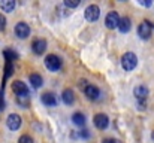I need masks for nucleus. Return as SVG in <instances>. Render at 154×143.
Returning <instances> with one entry per match:
<instances>
[{"label":"nucleus","mask_w":154,"mask_h":143,"mask_svg":"<svg viewBox=\"0 0 154 143\" xmlns=\"http://www.w3.org/2000/svg\"><path fill=\"white\" fill-rule=\"evenodd\" d=\"M0 7L3 12H12L15 9V1L14 0H3L0 3Z\"/></svg>","instance_id":"nucleus-18"},{"label":"nucleus","mask_w":154,"mask_h":143,"mask_svg":"<svg viewBox=\"0 0 154 143\" xmlns=\"http://www.w3.org/2000/svg\"><path fill=\"white\" fill-rule=\"evenodd\" d=\"M41 101L45 104V106H55L57 104V97L52 94V93H44L41 95Z\"/></svg>","instance_id":"nucleus-13"},{"label":"nucleus","mask_w":154,"mask_h":143,"mask_svg":"<svg viewBox=\"0 0 154 143\" xmlns=\"http://www.w3.org/2000/svg\"><path fill=\"white\" fill-rule=\"evenodd\" d=\"M12 91L17 94V97L29 94V88H27V85H26L23 81H15V82H12Z\"/></svg>","instance_id":"nucleus-9"},{"label":"nucleus","mask_w":154,"mask_h":143,"mask_svg":"<svg viewBox=\"0 0 154 143\" xmlns=\"http://www.w3.org/2000/svg\"><path fill=\"white\" fill-rule=\"evenodd\" d=\"M84 15H85V19H87V21H90V22L97 21V19H99V16H100V9H99V6H97V4H90V6H87V9H85Z\"/></svg>","instance_id":"nucleus-3"},{"label":"nucleus","mask_w":154,"mask_h":143,"mask_svg":"<svg viewBox=\"0 0 154 143\" xmlns=\"http://www.w3.org/2000/svg\"><path fill=\"white\" fill-rule=\"evenodd\" d=\"M15 34H17V37H20V39H27L29 34H30V27H29V24H27V22H18V24L15 25Z\"/></svg>","instance_id":"nucleus-6"},{"label":"nucleus","mask_w":154,"mask_h":143,"mask_svg":"<svg viewBox=\"0 0 154 143\" xmlns=\"http://www.w3.org/2000/svg\"><path fill=\"white\" fill-rule=\"evenodd\" d=\"M6 125H8V128L12 130V131L18 130V128L21 127V116L17 115V113H11V115L8 116V119H6Z\"/></svg>","instance_id":"nucleus-7"},{"label":"nucleus","mask_w":154,"mask_h":143,"mask_svg":"<svg viewBox=\"0 0 154 143\" xmlns=\"http://www.w3.org/2000/svg\"><path fill=\"white\" fill-rule=\"evenodd\" d=\"M93 122H94V125H96L99 130H105V128H108V125H109V119H108V116H106L105 113L94 115Z\"/></svg>","instance_id":"nucleus-8"},{"label":"nucleus","mask_w":154,"mask_h":143,"mask_svg":"<svg viewBox=\"0 0 154 143\" xmlns=\"http://www.w3.org/2000/svg\"><path fill=\"white\" fill-rule=\"evenodd\" d=\"M84 94L87 95V98H88V100H97V98L100 97V91H99V88H97V87H94V85L88 84V85L85 87V90H84Z\"/></svg>","instance_id":"nucleus-11"},{"label":"nucleus","mask_w":154,"mask_h":143,"mask_svg":"<svg viewBox=\"0 0 154 143\" xmlns=\"http://www.w3.org/2000/svg\"><path fill=\"white\" fill-rule=\"evenodd\" d=\"M139 4H142V6H147V7H150V6L153 4V1H145V0H139Z\"/></svg>","instance_id":"nucleus-26"},{"label":"nucleus","mask_w":154,"mask_h":143,"mask_svg":"<svg viewBox=\"0 0 154 143\" xmlns=\"http://www.w3.org/2000/svg\"><path fill=\"white\" fill-rule=\"evenodd\" d=\"M136 64H138V57L133 54V52H126L123 57H121V66H123V69L124 70H127V72H130V70H133L135 67H136Z\"/></svg>","instance_id":"nucleus-1"},{"label":"nucleus","mask_w":154,"mask_h":143,"mask_svg":"<svg viewBox=\"0 0 154 143\" xmlns=\"http://www.w3.org/2000/svg\"><path fill=\"white\" fill-rule=\"evenodd\" d=\"M79 137H82V139H88V137H90L88 130H85V128H84V130H81V131H79Z\"/></svg>","instance_id":"nucleus-24"},{"label":"nucleus","mask_w":154,"mask_h":143,"mask_svg":"<svg viewBox=\"0 0 154 143\" xmlns=\"http://www.w3.org/2000/svg\"><path fill=\"white\" fill-rule=\"evenodd\" d=\"M151 31H153V27L148 21H142L139 25H138V36L144 40H148L150 36H151Z\"/></svg>","instance_id":"nucleus-4"},{"label":"nucleus","mask_w":154,"mask_h":143,"mask_svg":"<svg viewBox=\"0 0 154 143\" xmlns=\"http://www.w3.org/2000/svg\"><path fill=\"white\" fill-rule=\"evenodd\" d=\"M130 27H132V21H130L129 16H123V18H120L118 30H120L121 33H127V31L130 30Z\"/></svg>","instance_id":"nucleus-14"},{"label":"nucleus","mask_w":154,"mask_h":143,"mask_svg":"<svg viewBox=\"0 0 154 143\" xmlns=\"http://www.w3.org/2000/svg\"><path fill=\"white\" fill-rule=\"evenodd\" d=\"M45 66H47V69L50 72H57V70L61 69V60L57 55L50 54V55L45 57Z\"/></svg>","instance_id":"nucleus-2"},{"label":"nucleus","mask_w":154,"mask_h":143,"mask_svg":"<svg viewBox=\"0 0 154 143\" xmlns=\"http://www.w3.org/2000/svg\"><path fill=\"white\" fill-rule=\"evenodd\" d=\"M3 55L6 57V61H15L17 58H18V54L15 52V51H12V49H5V52H3Z\"/></svg>","instance_id":"nucleus-19"},{"label":"nucleus","mask_w":154,"mask_h":143,"mask_svg":"<svg viewBox=\"0 0 154 143\" xmlns=\"http://www.w3.org/2000/svg\"><path fill=\"white\" fill-rule=\"evenodd\" d=\"M133 94L135 97L139 100V101H145L147 97H148V88L145 85H138L135 90H133Z\"/></svg>","instance_id":"nucleus-12"},{"label":"nucleus","mask_w":154,"mask_h":143,"mask_svg":"<svg viewBox=\"0 0 154 143\" xmlns=\"http://www.w3.org/2000/svg\"><path fill=\"white\" fill-rule=\"evenodd\" d=\"M32 49H33V52H35L36 55H42V54L45 52V49H47V40H44V39H36V40H33Z\"/></svg>","instance_id":"nucleus-10"},{"label":"nucleus","mask_w":154,"mask_h":143,"mask_svg":"<svg viewBox=\"0 0 154 143\" xmlns=\"http://www.w3.org/2000/svg\"><path fill=\"white\" fill-rule=\"evenodd\" d=\"M12 73H14V66H12L11 61H6V67H5V79L9 78V76H12Z\"/></svg>","instance_id":"nucleus-20"},{"label":"nucleus","mask_w":154,"mask_h":143,"mask_svg":"<svg viewBox=\"0 0 154 143\" xmlns=\"http://www.w3.org/2000/svg\"><path fill=\"white\" fill-rule=\"evenodd\" d=\"M29 81H30V84H32V87H33V88H41V87H42V84H44L42 76H41V75H38V73H32V75L29 76Z\"/></svg>","instance_id":"nucleus-15"},{"label":"nucleus","mask_w":154,"mask_h":143,"mask_svg":"<svg viewBox=\"0 0 154 143\" xmlns=\"http://www.w3.org/2000/svg\"><path fill=\"white\" fill-rule=\"evenodd\" d=\"M61 98H63V103H64V104H73L75 94H73L72 90H64L63 94H61Z\"/></svg>","instance_id":"nucleus-16"},{"label":"nucleus","mask_w":154,"mask_h":143,"mask_svg":"<svg viewBox=\"0 0 154 143\" xmlns=\"http://www.w3.org/2000/svg\"><path fill=\"white\" fill-rule=\"evenodd\" d=\"M6 28V18L0 13V31H3Z\"/></svg>","instance_id":"nucleus-23"},{"label":"nucleus","mask_w":154,"mask_h":143,"mask_svg":"<svg viewBox=\"0 0 154 143\" xmlns=\"http://www.w3.org/2000/svg\"><path fill=\"white\" fill-rule=\"evenodd\" d=\"M64 4H66L67 7H76V6L79 4V0H66Z\"/></svg>","instance_id":"nucleus-22"},{"label":"nucleus","mask_w":154,"mask_h":143,"mask_svg":"<svg viewBox=\"0 0 154 143\" xmlns=\"http://www.w3.org/2000/svg\"><path fill=\"white\" fill-rule=\"evenodd\" d=\"M102 143H121V142L117 140V139H111V137H108V139H103Z\"/></svg>","instance_id":"nucleus-25"},{"label":"nucleus","mask_w":154,"mask_h":143,"mask_svg":"<svg viewBox=\"0 0 154 143\" xmlns=\"http://www.w3.org/2000/svg\"><path fill=\"white\" fill-rule=\"evenodd\" d=\"M118 22H120V15H118V12H115V10H111V12L106 15V18H105V24H106V27H108L109 30L117 28V27H118Z\"/></svg>","instance_id":"nucleus-5"},{"label":"nucleus","mask_w":154,"mask_h":143,"mask_svg":"<svg viewBox=\"0 0 154 143\" xmlns=\"http://www.w3.org/2000/svg\"><path fill=\"white\" fill-rule=\"evenodd\" d=\"M18 143H35V142H33V139H32L30 136L24 134V136H21V137L18 139Z\"/></svg>","instance_id":"nucleus-21"},{"label":"nucleus","mask_w":154,"mask_h":143,"mask_svg":"<svg viewBox=\"0 0 154 143\" xmlns=\"http://www.w3.org/2000/svg\"><path fill=\"white\" fill-rule=\"evenodd\" d=\"M78 85H79V88H81V90H85V87H87L88 84H87V81H84V79H82V81H79V84H78Z\"/></svg>","instance_id":"nucleus-27"},{"label":"nucleus","mask_w":154,"mask_h":143,"mask_svg":"<svg viewBox=\"0 0 154 143\" xmlns=\"http://www.w3.org/2000/svg\"><path fill=\"white\" fill-rule=\"evenodd\" d=\"M151 137H153V140H154V131H153V134H151Z\"/></svg>","instance_id":"nucleus-28"},{"label":"nucleus","mask_w":154,"mask_h":143,"mask_svg":"<svg viewBox=\"0 0 154 143\" xmlns=\"http://www.w3.org/2000/svg\"><path fill=\"white\" fill-rule=\"evenodd\" d=\"M72 122H73L75 125H78V127H82V125L85 124V115L81 113V112H75V113L72 115Z\"/></svg>","instance_id":"nucleus-17"}]
</instances>
